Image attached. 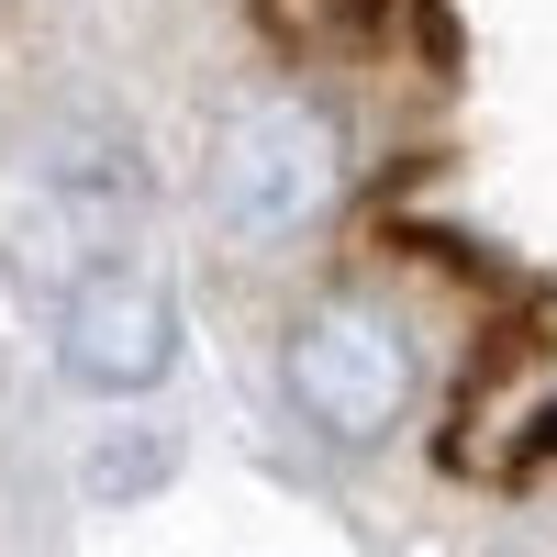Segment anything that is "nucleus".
<instances>
[{"label":"nucleus","instance_id":"nucleus-3","mask_svg":"<svg viewBox=\"0 0 557 557\" xmlns=\"http://www.w3.org/2000/svg\"><path fill=\"white\" fill-rule=\"evenodd\" d=\"M278 380H290V412H301L312 435H335V446H380V435H401L412 391H424V357H412L401 312L335 290V301H312V312L290 323Z\"/></svg>","mask_w":557,"mask_h":557},{"label":"nucleus","instance_id":"nucleus-5","mask_svg":"<svg viewBox=\"0 0 557 557\" xmlns=\"http://www.w3.org/2000/svg\"><path fill=\"white\" fill-rule=\"evenodd\" d=\"M168 469H178L168 435H101V446H89V491H101V502H146Z\"/></svg>","mask_w":557,"mask_h":557},{"label":"nucleus","instance_id":"nucleus-4","mask_svg":"<svg viewBox=\"0 0 557 557\" xmlns=\"http://www.w3.org/2000/svg\"><path fill=\"white\" fill-rule=\"evenodd\" d=\"M57 357H67V380L134 401V391H157L178 368V301L157 290L146 268L112 257V268H89V278L57 290Z\"/></svg>","mask_w":557,"mask_h":557},{"label":"nucleus","instance_id":"nucleus-1","mask_svg":"<svg viewBox=\"0 0 557 557\" xmlns=\"http://www.w3.org/2000/svg\"><path fill=\"white\" fill-rule=\"evenodd\" d=\"M346 190V134L323 123L312 101H246V112H223L212 134V168H201V201L223 223V246H301L323 212H335Z\"/></svg>","mask_w":557,"mask_h":557},{"label":"nucleus","instance_id":"nucleus-2","mask_svg":"<svg viewBox=\"0 0 557 557\" xmlns=\"http://www.w3.org/2000/svg\"><path fill=\"white\" fill-rule=\"evenodd\" d=\"M134 201H146V178H134V157L112 134H57V146H34L0 178V246H12L45 290H67V278L123 257Z\"/></svg>","mask_w":557,"mask_h":557}]
</instances>
